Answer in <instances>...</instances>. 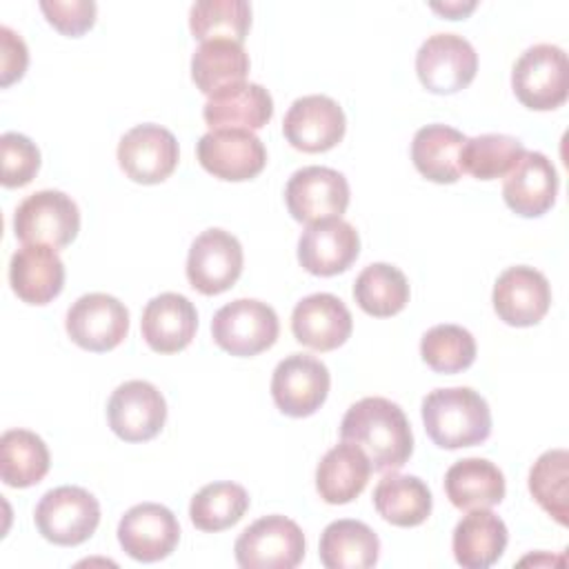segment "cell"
<instances>
[{"instance_id": "obj_1", "label": "cell", "mask_w": 569, "mask_h": 569, "mask_svg": "<svg viewBox=\"0 0 569 569\" xmlns=\"http://www.w3.org/2000/svg\"><path fill=\"white\" fill-rule=\"evenodd\" d=\"M340 438L365 451L371 469L387 473L405 467L413 453L411 425L400 405L369 396L353 402L342 422Z\"/></svg>"}, {"instance_id": "obj_2", "label": "cell", "mask_w": 569, "mask_h": 569, "mask_svg": "<svg viewBox=\"0 0 569 569\" xmlns=\"http://www.w3.org/2000/svg\"><path fill=\"white\" fill-rule=\"evenodd\" d=\"M420 413L427 436L440 449L473 447L491 433L489 405L471 387L433 389L422 398Z\"/></svg>"}, {"instance_id": "obj_3", "label": "cell", "mask_w": 569, "mask_h": 569, "mask_svg": "<svg viewBox=\"0 0 569 569\" xmlns=\"http://www.w3.org/2000/svg\"><path fill=\"white\" fill-rule=\"evenodd\" d=\"M511 87L527 109H558L569 93L567 53L558 44L549 42L525 49L513 64Z\"/></svg>"}, {"instance_id": "obj_4", "label": "cell", "mask_w": 569, "mask_h": 569, "mask_svg": "<svg viewBox=\"0 0 569 569\" xmlns=\"http://www.w3.org/2000/svg\"><path fill=\"white\" fill-rule=\"evenodd\" d=\"M280 322L273 307L253 298H238L213 313V342L231 356L251 358L271 349L278 340Z\"/></svg>"}, {"instance_id": "obj_5", "label": "cell", "mask_w": 569, "mask_h": 569, "mask_svg": "<svg viewBox=\"0 0 569 569\" xmlns=\"http://www.w3.org/2000/svg\"><path fill=\"white\" fill-rule=\"evenodd\" d=\"M40 536L60 547L82 545L100 522V505L93 493L76 485L49 489L33 511Z\"/></svg>"}, {"instance_id": "obj_6", "label": "cell", "mask_w": 569, "mask_h": 569, "mask_svg": "<svg viewBox=\"0 0 569 569\" xmlns=\"http://www.w3.org/2000/svg\"><path fill=\"white\" fill-rule=\"evenodd\" d=\"M80 231V209L71 196L42 189L27 196L13 213V233L24 244H49L62 249Z\"/></svg>"}, {"instance_id": "obj_7", "label": "cell", "mask_w": 569, "mask_h": 569, "mask_svg": "<svg viewBox=\"0 0 569 569\" xmlns=\"http://www.w3.org/2000/svg\"><path fill=\"white\" fill-rule=\"evenodd\" d=\"M302 529L280 516H264L249 525L236 540V562L242 569H293L305 558Z\"/></svg>"}, {"instance_id": "obj_8", "label": "cell", "mask_w": 569, "mask_h": 569, "mask_svg": "<svg viewBox=\"0 0 569 569\" xmlns=\"http://www.w3.org/2000/svg\"><path fill=\"white\" fill-rule=\"evenodd\" d=\"M478 71V53L458 33H433L416 53L420 84L438 96L458 93L469 87Z\"/></svg>"}, {"instance_id": "obj_9", "label": "cell", "mask_w": 569, "mask_h": 569, "mask_svg": "<svg viewBox=\"0 0 569 569\" xmlns=\"http://www.w3.org/2000/svg\"><path fill=\"white\" fill-rule=\"evenodd\" d=\"M331 387L329 369L322 360L309 353H291L280 360L271 376V398L276 407L291 418L316 413Z\"/></svg>"}, {"instance_id": "obj_10", "label": "cell", "mask_w": 569, "mask_h": 569, "mask_svg": "<svg viewBox=\"0 0 569 569\" xmlns=\"http://www.w3.org/2000/svg\"><path fill=\"white\" fill-rule=\"evenodd\" d=\"M64 329L80 349L104 353L127 338L129 311L109 293H84L69 307Z\"/></svg>"}, {"instance_id": "obj_11", "label": "cell", "mask_w": 569, "mask_h": 569, "mask_svg": "<svg viewBox=\"0 0 569 569\" xmlns=\"http://www.w3.org/2000/svg\"><path fill=\"white\" fill-rule=\"evenodd\" d=\"M198 162L218 180L242 182L267 164V149L249 129H211L196 147Z\"/></svg>"}, {"instance_id": "obj_12", "label": "cell", "mask_w": 569, "mask_h": 569, "mask_svg": "<svg viewBox=\"0 0 569 569\" xmlns=\"http://www.w3.org/2000/svg\"><path fill=\"white\" fill-rule=\"evenodd\" d=\"M284 202L293 220L318 222L340 218L349 207V182L331 167H302L284 187Z\"/></svg>"}, {"instance_id": "obj_13", "label": "cell", "mask_w": 569, "mask_h": 569, "mask_svg": "<svg viewBox=\"0 0 569 569\" xmlns=\"http://www.w3.org/2000/svg\"><path fill=\"white\" fill-rule=\"evenodd\" d=\"M118 164L124 176L140 184L167 180L180 158L176 136L153 122L136 124L118 142Z\"/></svg>"}, {"instance_id": "obj_14", "label": "cell", "mask_w": 569, "mask_h": 569, "mask_svg": "<svg viewBox=\"0 0 569 569\" xmlns=\"http://www.w3.org/2000/svg\"><path fill=\"white\" fill-rule=\"evenodd\" d=\"M242 244L236 236L224 229H207L191 242L187 280L196 291L218 296L236 284L242 273Z\"/></svg>"}, {"instance_id": "obj_15", "label": "cell", "mask_w": 569, "mask_h": 569, "mask_svg": "<svg viewBox=\"0 0 569 569\" xmlns=\"http://www.w3.org/2000/svg\"><path fill=\"white\" fill-rule=\"evenodd\" d=\"M107 420L120 440L147 442L162 431L167 402L151 382L127 380L111 393L107 402Z\"/></svg>"}, {"instance_id": "obj_16", "label": "cell", "mask_w": 569, "mask_h": 569, "mask_svg": "<svg viewBox=\"0 0 569 569\" xmlns=\"http://www.w3.org/2000/svg\"><path fill=\"white\" fill-rule=\"evenodd\" d=\"M347 129V118L342 107L329 96H302L291 102L284 120L282 133L287 142L305 153H322L333 149Z\"/></svg>"}, {"instance_id": "obj_17", "label": "cell", "mask_w": 569, "mask_h": 569, "mask_svg": "<svg viewBox=\"0 0 569 569\" xmlns=\"http://www.w3.org/2000/svg\"><path fill=\"white\" fill-rule=\"evenodd\" d=\"M180 540V525L171 509L158 502L131 507L118 522V542L138 562H158L173 553Z\"/></svg>"}, {"instance_id": "obj_18", "label": "cell", "mask_w": 569, "mask_h": 569, "mask_svg": "<svg viewBox=\"0 0 569 569\" xmlns=\"http://www.w3.org/2000/svg\"><path fill=\"white\" fill-rule=\"evenodd\" d=\"M493 311L505 325L533 327L551 305V287L545 273L533 267L516 264L505 269L493 284Z\"/></svg>"}, {"instance_id": "obj_19", "label": "cell", "mask_w": 569, "mask_h": 569, "mask_svg": "<svg viewBox=\"0 0 569 569\" xmlns=\"http://www.w3.org/2000/svg\"><path fill=\"white\" fill-rule=\"evenodd\" d=\"M360 253V236L342 218H327L307 224L298 240V262L313 276L347 271Z\"/></svg>"}, {"instance_id": "obj_20", "label": "cell", "mask_w": 569, "mask_h": 569, "mask_svg": "<svg viewBox=\"0 0 569 569\" xmlns=\"http://www.w3.org/2000/svg\"><path fill=\"white\" fill-rule=\"evenodd\" d=\"M353 318L347 305L333 293H311L291 313L293 338L316 351H333L347 342Z\"/></svg>"}, {"instance_id": "obj_21", "label": "cell", "mask_w": 569, "mask_h": 569, "mask_svg": "<svg viewBox=\"0 0 569 569\" xmlns=\"http://www.w3.org/2000/svg\"><path fill=\"white\" fill-rule=\"evenodd\" d=\"M558 196V173L553 162L540 151H525L505 176L502 198L522 218L547 213Z\"/></svg>"}, {"instance_id": "obj_22", "label": "cell", "mask_w": 569, "mask_h": 569, "mask_svg": "<svg viewBox=\"0 0 569 569\" xmlns=\"http://www.w3.org/2000/svg\"><path fill=\"white\" fill-rule=\"evenodd\" d=\"M198 329V311L182 293H160L142 311L140 331L156 353H178L187 349Z\"/></svg>"}, {"instance_id": "obj_23", "label": "cell", "mask_w": 569, "mask_h": 569, "mask_svg": "<svg viewBox=\"0 0 569 569\" xmlns=\"http://www.w3.org/2000/svg\"><path fill=\"white\" fill-rule=\"evenodd\" d=\"M9 284L27 305H47L64 287V264L49 244H22L9 262Z\"/></svg>"}, {"instance_id": "obj_24", "label": "cell", "mask_w": 569, "mask_h": 569, "mask_svg": "<svg viewBox=\"0 0 569 569\" xmlns=\"http://www.w3.org/2000/svg\"><path fill=\"white\" fill-rule=\"evenodd\" d=\"M273 116V98L258 82H236L211 93L202 118L211 129H262Z\"/></svg>"}, {"instance_id": "obj_25", "label": "cell", "mask_w": 569, "mask_h": 569, "mask_svg": "<svg viewBox=\"0 0 569 569\" xmlns=\"http://www.w3.org/2000/svg\"><path fill=\"white\" fill-rule=\"evenodd\" d=\"M509 531L500 516L489 509H469L456 525L451 549L465 569H487L496 565L507 549Z\"/></svg>"}, {"instance_id": "obj_26", "label": "cell", "mask_w": 569, "mask_h": 569, "mask_svg": "<svg viewBox=\"0 0 569 569\" xmlns=\"http://www.w3.org/2000/svg\"><path fill=\"white\" fill-rule=\"evenodd\" d=\"M371 462L365 451L351 442L331 447L316 467V491L327 505H347L356 500L369 482Z\"/></svg>"}, {"instance_id": "obj_27", "label": "cell", "mask_w": 569, "mask_h": 569, "mask_svg": "<svg viewBox=\"0 0 569 569\" xmlns=\"http://www.w3.org/2000/svg\"><path fill=\"white\" fill-rule=\"evenodd\" d=\"M465 142L467 136L449 124H427L416 131L411 142L413 167L431 182L451 184L465 173L460 164Z\"/></svg>"}, {"instance_id": "obj_28", "label": "cell", "mask_w": 569, "mask_h": 569, "mask_svg": "<svg viewBox=\"0 0 569 569\" xmlns=\"http://www.w3.org/2000/svg\"><path fill=\"white\" fill-rule=\"evenodd\" d=\"M505 489L502 471L485 458L458 460L445 473V493L460 511L500 505Z\"/></svg>"}, {"instance_id": "obj_29", "label": "cell", "mask_w": 569, "mask_h": 569, "mask_svg": "<svg viewBox=\"0 0 569 569\" xmlns=\"http://www.w3.org/2000/svg\"><path fill=\"white\" fill-rule=\"evenodd\" d=\"M318 556L327 569H369L378 562L380 540L369 525L342 518L325 527Z\"/></svg>"}, {"instance_id": "obj_30", "label": "cell", "mask_w": 569, "mask_h": 569, "mask_svg": "<svg viewBox=\"0 0 569 569\" xmlns=\"http://www.w3.org/2000/svg\"><path fill=\"white\" fill-rule=\"evenodd\" d=\"M373 507L382 520L396 527L422 525L433 507L429 487L418 476L387 473L373 489Z\"/></svg>"}, {"instance_id": "obj_31", "label": "cell", "mask_w": 569, "mask_h": 569, "mask_svg": "<svg viewBox=\"0 0 569 569\" xmlns=\"http://www.w3.org/2000/svg\"><path fill=\"white\" fill-rule=\"evenodd\" d=\"M51 458L44 440L27 429H9L0 438V478L7 487L27 489L49 471Z\"/></svg>"}, {"instance_id": "obj_32", "label": "cell", "mask_w": 569, "mask_h": 569, "mask_svg": "<svg viewBox=\"0 0 569 569\" xmlns=\"http://www.w3.org/2000/svg\"><path fill=\"white\" fill-rule=\"evenodd\" d=\"M247 73L249 56L242 44L233 40L202 42L191 56V80L207 96L222 87L244 82Z\"/></svg>"}, {"instance_id": "obj_33", "label": "cell", "mask_w": 569, "mask_h": 569, "mask_svg": "<svg viewBox=\"0 0 569 569\" xmlns=\"http://www.w3.org/2000/svg\"><path fill=\"white\" fill-rule=\"evenodd\" d=\"M353 298L365 313L373 318H389L407 307L409 282L398 267L389 262H373L358 273L353 282Z\"/></svg>"}, {"instance_id": "obj_34", "label": "cell", "mask_w": 569, "mask_h": 569, "mask_svg": "<svg viewBox=\"0 0 569 569\" xmlns=\"http://www.w3.org/2000/svg\"><path fill=\"white\" fill-rule=\"evenodd\" d=\"M251 27V4L247 0H198L189 9V29L196 40H233L247 38Z\"/></svg>"}, {"instance_id": "obj_35", "label": "cell", "mask_w": 569, "mask_h": 569, "mask_svg": "<svg viewBox=\"0 0 569 569\" xmlns=\"http://www.w3.org/2000/svg\"><path fill=\"white\" fill-rule=\"evenodd\" d=\"M249 509V493L244 487L220 480L204 485L189 502V518L200 531H222L233 527Z\"/></svg>"}, {"instance_id": "obj_36", "label": "cell", "mask_w": 569, "mask_h": 569, "mask_svg": "<svg viewBox=\"0 0 569 569\" xmlns=\"http://www.w3.org/2000/svg\"><path fill=\"white\" fill-rule=\"evenodd\" d=\"M533 500L558 522H569V453L565 449L545 451L529 471Z\"/></svg>"}, {"instance_id": "obj_37", "label": "cell", "mask_w": 569, "mask_h": 569, "mask_svg": "<svg viewBox=\"0 0 569 569\" xmlns=\"http://www.w3.org/2000/svg\"><path fill=\"white\" fill-rule=\"evenodd\" d=\"M522 153L525 147L518 138L507 133H482L467 138L460 153V164L462 171L478 180H496L505 178Z\"/></svg>"}, {"instance_id": "obj_38", "label": "cell", "mask_w": 569, "mask_h": 569, "mask_svg": "<svg viewBox=\"0 0 569 569\" xmlns=\"http://www.w3.org/2000/svg\"><path fill=\"white\" fill-rule=\"evenodd\" d=\"M420 356L438 373H458L473 365L476 340L460 325H436L425 331Z\"/></svg>"}, {"instance_id": "obj_39", "label": "cell", "mask_w": 569, "mask_h": 569, "mask_svg": "<svg viewBox=\"0 0 569 569\" xmlns=\"http://www.w3.org/2000/svg\"><path fill=\"white\" fill-rule=\"evenodd\" d=\"M0 158H2L0 180L7 189L29 184L40 169V149L31 138L16 131H7L0 136Z\"/></svg>"}, {"instance_id": "obj_40", "label": "cell", "mask_w": 569, "mask_h": 569, "mask_svg": "<svg viewBox=\"0 0 569 569\" xmlns=\"http://www.w3.org/2000/svg\"><path fill=\"white\" fill-rule=\"evenodd\" d=\"M40 11L53 29L78 38L93 27L98 7L91 0H42Z\"/></svg>"}, {"instance_id": "obj_41", "label": "cell", "mask_w": 569, "mask_h": 569, "mask_svg": "<svg viewBox=\"0 0 569 569\" xmlns=\"http://www.w3.org/2000/svg\"><path fill=\"white\" fill-rule=\"evenodd\" d=\"M0 49H2V53H0V64H2L0 84L9 87L11 82H16L24 76V69L29 64V51H27L24 40L13 29H9L7 24L0 27Z\"/></svg>"}, {"instance_id": "obj_42", "label": "cell", "mask_w": 569, "mask_h": 569, "mask_svg": "<svg viewBox=\"0 0 569 569\" xmlns=\"http://www.w3.org/2000/svg\"><path fill=\"white\" fill-rule=\"evenodd\" d=\"M431 9L433 11H438V13H442V16H447L449 20H458V18H462V16H467L469 11H473L476 9V2H467V4H462V2H445V4H431Z\"/></svg>"}]
</instances>
